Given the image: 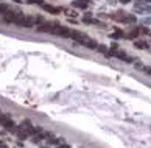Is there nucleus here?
<instances>
[{"mask_svg": "<svg viewBox=\"0 0 151 148\" xmlns=\"http://www.w3.org/2000/svg\"><path fill=\"white\" fill-rule=\"evenodd\" d=\"M140 36V31H139V28H134L133 31H129L126 36H125V39H136V38H139Z\"/></svg>", "mask_w": 151, "mask_h": 148, "instance_id": "12", "label": "nucleus"}, {"mask_svg": "<svg viewBox=\"0 0 151 148\" xmlns=\"http://www.w3.org/2000/svg\"><path fill=\"white\" fill-rule=\"evenodd\" d=\"M139 31L140 33H142V34H146V36H151V30L150 28H146V27H143V25H140V27H139Z\"/></svg>", "mask_w": 151, "mask_h": 148, "instance_id": "14", "label": "nucleus"}, {"mask_svg": "<svg viewBox=\"0 0 151 148\" xmlns=\"http://www.w3.org/2000/svg\"><path fill=\"white\" fill-rule=\"evenodd\" d=\"M83 22L86 25H95V27H101V28L106 27V25H104V22L98 20V19H94V17H83Z\"/></svg>", "mask_w": 151, "mask_h": 148, "instance_id": "5", "label": "nucleus"}, {"mask_svg": "<svg viewBox=\"0 0 151 148\" xmlns=\"http://www.w3.org/2000/svg\"><path fill=\"white\" fill-rule=\"evenodd\" d=\"M143 2H146V0H136V3H143Z\"/></svg>", "mask_w": 151, "mask_h": 148, "instance_id": "25", "label": "nucleus"}, {"mask_svg": "<svg viewBox=\"0 0 151 148\" xmlns=\"http://www.w3.org/2000/svg\"><path fill=\"white\" fill-rule=\"evenodd\" d=\"M143 25H151V17H146L145 20H143Z\"/></svg>", "mask_w": 151, "mask_h": 148, "instance_id": "22", "label": "nucleus"}, {"mask_svg": "<svg viewBox=\"0 0 151 148\" xmlns=\"http://www.w3.org/2000/svg\"><path fill=\"white\" fill-rule=\"evenodd\" d=\"M41 148H50V145H48V147H41Z\"/></svg>", "mask_w": 151, "mask_h": 148, "instance_id": "26", "label": "nucleus"}, {"mask_svg": "<svg viewBox=\"0 0 151 148\" xmlns=\"http://www.w3.org/2000/svg\"><path fill=\"white\" fill-rule=\"evenodd\" d=\"M55 24H56V22H42L41 25H38V31H41V33H50L51 28L55 27Z\"/></svg>", "mask_w": 151, "mask_h": 148, "instance_id": "4", "label": "nucleus"}, {"mask_svg": "<svg viewBox=\"0 0 151 148\" xmlns=\"http://www.w3.org/2000/svg\"><path fill=\"white\" fill-rule=\"evenodd\" d=\"M125 36H126V33L123 31V30H120V28H114V33L112 34H109V38H112V39H125Z\"/></svg>", "mask_w": 151, "mask_h": 148, "instance_id": "9", "label": "nucleus"}, {"mask_svg": "<svg viewBox=\"0 0 151 148\" xmlns=\"http://www.w3.org/2000/svg\"><path fill=\"white\" fill-rule=\"evenodd\" d=\"M134 47L139 48V50H150V44L143 39H139V41H134Z\"/></svg>", "mask_w": 151, "mask_h": 148, "instance_id": "8", "label": "nucleus"}, {"mask_svg": "<svg viewBox=\"0 0 151 148\" xmlns=\"http://www.w3.org/2000/svg\"><path fill=\"white\" fill-rule=\"evenodd\" d=\"M146 2H151V0H146Z\"/></svg>", "mask_w": 151, "mask_h": 148, "instance_id": "27", "label": "nucleus"}, {"mask_svg": "<svg viewBox=\"0 0 151 148\" xmlns=\"http://www.w3.org/2000/svg\"><path fill=\"white\" fill-rule=\"evenodd\" d=\"M121 24H128V25H133V24H137V17L134 14H123L120 19Z\"/></svg>", "mask_w": 151, "mask_h": 148, "instance_id": "7", "label": "nucleus"}, {"mask_svg": "<svg viewBox=\"0 0 151 148\" xmlns=\"http://www.w3.org/2000/svg\"><path fill=\"white\" fill-rule=\"evenodd\" d=\"M42 8L50 14H61V11H65V8H62V6H53V5H48V3H44Z\"/></svg>", "mask_w": 151, "mask_h": 148, "instance_id": "2", "label": "nucleus"}, {"mask_svg": "<svg viewBox=\"0 0 151 148\" xmlns=\"http://www.w3.org/2000/svg\"><path fill=\"white\" fill-rule=\"evenodd\" d=\"M95 52H98V53H101L103 56L109 58V48H107L104 44H98V47H97V50H95Z\"/></svg>", "mask_w": 151, "mask_h": 148, "instance_id": "11", "label": "nucleus"}, {"mask_svg": "<svg viewBox=\"0 0 151 148\" xmlns=\"http://www.w3.org/2000/svg\"><path fill=\"white\" fill-rule=\"evenodd\" d=\"M47 140H48V145H59V143L64 142L62 137H55L53 134H50V136L47 137Z\"/></svg>", "mask_w": 151, "mask_h": 148, "instance_id": "10", "label": "nucleus"}, {"mask_svg": "<svg viewBox=\"0 0 151 148\" xmlns=\"http://www.w3.org/2000/svg\"><path fill=\"white\" fill-rule=\"evenodd\" d=\"M33 25H36V24H34V17H33V16H28V17H25L24 27H27V28H31Z\"/></svg>", "mask_w": 151, "mask_h": 148, "instance_id": "13", "label": "nucleus"}, {"mask_svg": "<svg viewBox=\"0 0 151 148\" xmlns=\"http://www.w3.org/2000/svg\"><path fill=\"white\" fill-rule=\"evenodd\" d=\"M67 22H69V24H73V25H76V24H78L76 19H72V17H69V19H67Z\"/></svg>", "mask_w": 151, "mask_h": 148, "instance_id": "21", "label": "nucleus"}, {"mask_svg": "<svg viewBox=\"0 0 151 148\" xmlns=\"http://www.w3.org/2000/svg\"><path fill=\"white\" fill-rule=\"evenodd\" d=\"M20 126H22V128H27V130H28L30 126H33V125H31V122H30V120H24Z\"/></svg>", "mask_w": 151, "mask_h": 148, "instance_id": "15", "label": "nucleus"}, {"mask_svg": "<svg viewBox=\"0 0 151 148\" xmlns=\"http://www.w3.org/2000/svg\"><path fill=\"white\" fill-rule=\"evenodd\" d=\"M142 70H143V72H145V73H148V75H151V67H150V65H143V67H142Z\"/></svg>", "mask_w": 151, "mask_h": 148, "instance_id": "16", "label": "nucleus"}, {"mask_svg": "<svg viewBox=\"0 0 151 148\" xmlns=\"http://www.w3.org/2000/svg\"><path fill=\"white\" fill-rule=\"evenodd\" d=\"M150 52H151V50H150Z\"/></svg>", "mask_w": 151, "mask_h": 148, "instance_id": "28", "label": "nucleus"}, {"mask_svg": "<svg viewBox=\"0 0 151 148\" xmlns=\"http://www.w3.org/2000/svg\"><path fill=\"white\" fill-rule=\"evenodd\" d=\"M19 137H20V139H27V137H28V133H27V131H22V133H19Z\"/></svg>", "mask_w": 151, "mask_h": 148, "instance_id": "17", "label": "nucleus"}, {"mask_svg": "<svg viewBox=\"0 0 151 148\" xmlns=\"http://www.w3.org/2000/svg\"><path fill=\"white\" fill-rule=\"evenodd\" d=\"M133 64H134V67H136V69H140V70H142V67H143V65H142V62H140V61L133 62Z\"/></svg>", "mask_w": 151, "mask_h": 148, "instance_id": "18", "label": "nucleus"}, {"mask_svg": "<svg viewBox=\"0 0 151 148\" xmlns=\"http://www.w3.org/2000/svg\"><path fill=\"white\" fill-rule=\"evenodd\" d=\"M89 5H90V0H72V6L78 9H87Z\"/></svg>", "mask_w": 151, "mask_h": 148, "instance_id": "3", "label": "nucleus"}, {"mask_svg": "<svg viewBox=\"0 0 151 148\" xmlns=\"http://www.w3.org/2000/svg\"><path fill=\"white\" fill-rule=\"evenodd\" d=\"M131 0H120V3H123V5H126V3H129Z\"/></svg>", "mask_w": 151, "mask_h": 148, "instance_id": "23", "label": "nucleus"}, {"mask_svg": "<svg viewBox=\"0 0 151 148\" xmlns=\"http://www.w3.org/2000/svg\"><path fill=\"white\" fill-rule=\"evenodd\" d=\"M83 47L89 48V50H97L98 42L95 41V39H92V38H89V36H87V38L84 39V42H83Z\"/></svg>", "mask_w": 151, "mask_h": 148, "instance_id": "6", "label": "nucleus"}, {"mask_svg": "<svg viewBox=\"0 0 151 148\" xmlns=\"http://www.w3.org/2000/svg\"><path fill=\"white\" fill-rule=\"evenodd\" d=\"M70 31H72V28L64 27V25H61L59 22H56V24H55V27L51 28L50 33H51V34H55V36H59V38H62V39H69Z\"/></svg>", "mask_w": 151, "mask_h": 148, "instance_id": "1", "label": "nucleus"}, {"mask_svg": "<svg viewBox=\"0 0 151 148\" xmlns=\"http://www.w3.org/2000/svg\"><path fill=\"white\" fill-rule=\"evenodd\" d=\"M28 3H30V5H33V3H36V0H27Z\"/></svg>", "mask_w": 151, "mask_h": 148, "instance_id": "24", "label": "nucleus"}, {"mask_svg": "<svg viewBox=\"0 0 151 148\" xmlns=\"http://www.w3.org/2000/svg\"><path fill=\"white\" fill-rule=\"evenodd\" d=\"M65 14H67L69 17H75V16H76V13H75V11H65Z\"/></svg>", "mask_w": 151, "mask_h": 148, "instance_id": "20", "label": "nucleus"}, {"mask_svg": "<svg viewBox=\"0 0 151 148\" xmlns=\"http://www.w3.org/2000/svg\"><path fill=\"white\" fill-rule=\"evenodd\" d=\"M56 148H72V147L69 145V143H64V142H62V143H59V145H56Z\"/></svg>", "mask_w": 151, "mask_h": 148, "instance_id": "19", "label": "nucleus"}]
</instances>
